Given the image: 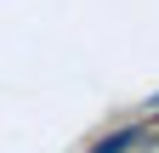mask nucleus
Here are the masks:
<instances>
[{
  "mask_svg": "<svg viewBox=\"0 0 159 153\" xmlns=\"http://www.w3.org/2000/svg\"><path fill=\"white\" fill-rule=\"evenodd\" d=\"M131 142H136V130H119V136H108V142H102V147H97V153H125Z\"/></svg>",
  "mask_w": 159,
  "mask_h": 153,
  "instance_id": "f257e3e1",
  "label": "nucleus"
}]
</instances>
